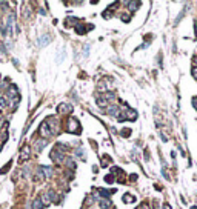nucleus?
<instances>
[{
    "instance_id": "f257e3e1",
    "label": "nucleus",
    "mask_w": 197,
    "mask_h": 209,
    "mask_svg": "<svg viewBox=\"0 0 197 209\" xmlns=\"http://www.w3.org/2000/svg\"><path fill=\"white\" fill-rule=\"evenodd\" d=\"M68 132H75V134H80V131H82V128H80V123H79V120L75 118V117H71L68 120Z\"/></svg>"
},
{
    "instance_id": "f03ea898",
    "label": "nucleus",
    "mask_w": 197,
    "mask_h": 209,
    "mask_svg": "<svg viewBox=\"0 0 197 209\" xmlns=\"http://www.w3.org/2000/svg\"><path fill=\"white\" fill-rule=\"evenodd\" d=\"M40 171L43 172V175H45V179H49V177L52 175V169L49 166H40Z\"/></svg>"
},
{
    "instance_id": "7ed1b4c3",
    "label": "nucleus",
    "mask_w": 197,
    "mask_h": 209,
    "mask_svg": "<svg viewBox=\"0 0 197 209\" xmlns=\"http://www.w3.org/2000/svg\"><path fill=\"white\" fill-rule=\"evenodd\" d=\"M109 108L106 109V112H108L109 115H113V117H117L119 115V109H117V106H114V105H108Z\"/></svg>"
},
{
    "instance_id": "20e7f679",
    "label": "nucleus",
    "mask_w": 197,
    "mask_h": 209,
    "mask_svg": "<svg viewBox=\"0 0 197 209\" xmlns=\"http://www.w3.org/2000/svg\"><path fill=\"white\" fill-rule=\"evenodd\" d=\"M71 111H73V106H69V105H60L59 106V112L60 114H69Z\"/></svg>"
},
{
    "instance_id": "39448f33",
    "label": "nucleus",
    "mask_w": 197,
    "mask_h": 209,
    "mask_svg": "<svg viewBox=\"0 0 197 209\" xmlns=\"http://www.w3.org/2000/svg\"><path fill=\"white\" fill-rule=\"evenodd\" d=\"M49 40H51V37H49V35L46 34V35H43V37H40V39L37 40V45H39L40 48H42V46H45V45H46V43L49 42Z\"/></svg>"
},
{
    "instance_id": "423d86ee",
    "label": "nucleus",
    "mask_w": 197,
    "mask_h": 209,
    "mask_svg": "<svg viewBox=\"0 0 197 209\" xmlns=\"http://www.w3.org/2000/svg\"><path fill=\"white\" fill-rule=\"evenodd\" d=\"M43 206H45V204H43V202H42V198H40V197H37L33 202V209H43Z\"/></svg>"
},
{
    "instance_id": "0eeeda50",
    "label": "nucleus",
    "mask_w": 197,
    "mask_h": 209,
    "mask_svg": "<svg viewBox=\"0 0 197 209\" xmlns=\"http://www.w3.org/2000/svg\"><path fill=\"white\" fill-rule=\"evenodd\" d=\"M45 198H46L48 200V202H57V195H56V192H54V191H48V192H46V197H45Z\"/></svg>"
},
{
    "instance_id": "6e6552de",
    "label": "nucleus",
    "mask_w": 197,
    "mask_h": 209,
    "mask_svg": "<svg viewBox=\"0 0 197 209\" xmlns=\"http://www.w3.org/2000/svg\"><path fill=\"white\" fill-rule=\"evenodd\" d=\"M45 146H46V140H45V139L35 141V151H37V152H40V151H42Z\"/></svg>"
},
{
    "instance_id": "1a4fd4ad",
    "label": "nucleus",
    "mask_w": 197,
    "mask_h": 209,
    "mask_svg": "<svg viewBox=\"0 0 197 209\" xmlns=\"http://www.w3.org/2000/svg\"><path fill=\"white\" fill-rule=\"evenodd\" d=\"M28 157H29V146H25V148L22 149V157H20V160L28 158Z\"/></svg>"
},
{
    "instance_id": "9d476101",
    "label": "nucleus",
    "mask_w": 197,
    "mask_h": 209,
    "mask_svg": "<svg viewBox=\"0 0 197 209\" xmlns=\"http://www.w3.org/2000/svg\"><path fill=\"white\" fill-rule=\"evenodd\" d=\"M99 203H100L102 209H109L111 208V203L108 202V200H99Z\"/></svg>"
},
{
    "instance_id": "9b49d317",
    "label": "nucleus",
    "mask_w": 197,
    "mask_h": 209,
    "mask_svg": "<svg viewBox=\"0 0 197 209\" xmlns=\"http://www.w3.org/2000/svg\"><path fill=\"white\" fill-rule=\"evenodd\" d=\"M66 164H68V168H69V169H74V168H75V163L73 162V158H68V160H66Z\"/></svg>"
},
{
    "instance_id": "f8f14e48",
    "label": "nucleus",
    "mask_w": 197,
    "mask_h": 209,
    "mask_svg": "<svg viewBox=\"0 0 197 209\" xmlns=\"http://www.w3.org/2000/svg\"><path fill=\"white\" fill-rule=\"evenodd\" d=\"M75 31H77L79 34H85V32H83V31H85V26H82V25L75 26Z\"/></svg>"
},
{
    "instance_id": "ddd939ff",
    "label": "nucleus",
    "mask_w": 197,
    "mask_h": 209,
    "mask_svg": "<svg viewBox=\"0 0 197 209\" xmlns=\"http://www.w3.org/2000/svg\"><path fill=\"white\" fill-rule=\"evenodd\" d=\"M134 197H131V195H123V202H134Z\"/></svg>"
},
{
    "instance_id": "4468645a",
    "label": "nucleus",
    "mask_w": 197,
    "mask_h": 209,
    "mask_svg": "<svg viewBox=\"0 0 197 209\" xmlns=\"http://www.w3.org/2000/svg\"><path fill=\"white\" fill-rule=\"evenodd\" d=\"M105 181H106V183H113V181H114V177H113V175H106V177H105Z\"/></svg>"
},
{
    "instance_id": "2eb2a0df",
    "label": "nucleus",
    "mask_w": 197,
    "mask_h": 209,
    "mask_svg": "<svg viewBox=\"0 0 197 209\" xmlns=\"http://www.w3.org/2000/svg\"><path fill=\"white\" fill-rule=\"evenodd\" d=\"M129 134H131V129H123L122 131V135H125V137H128Z\"/></svg>"
},
{
    "instance_id": "dca6fc26",
    "label": "nucleus",
    "mask_w": 197,
    "mask_h": 209,
    "mask_svg": "<svg viewBox=\"0 0 197 209\" xmlns=\"http://www.w3.org/2000/svg\"><path fill=\"white\" fill-rule=\"evenodd\" d=\"M192 103H194V108L197 109V97H192Z\"/></svg>"
},
{
    "instance_id": "f3484780",
    "label": "nucleus",
    "mask_w": 197,
    "mask_h": 209,
    "mask_svg": "<svg viewBox=\"0 0 197 209\" xmlns=\"http://www.w3.org/2000/svg\"><path fill=\"white\" fill-rule=\"evenodd\" d=\"M192 75H194V78L197 80V68H194V69H192Z\"/></svg>"
},
{
    "instance_id": "a211bd4d",
    "label": "nucleus",
    "mask_w": 197,
    "mask_h": 209,
    "mask_svg": "<svg viewBox=\"0 0 197 209\" xmlns=\"http://www.w3.org/2000/svg\"><path fill=\"white\" fill-rule=\"evenodd\" d=\"M165 209H171V208H169V206H168V204H166V206H165Z\"/></svg>"
},
{
    "instance_id": "6ab92c4d",
    "label": "nucleus",
    "mask_w": 197,
    "mask_h": 209,
    "mask_svg": "<svg viewBox=\"0 0 197 209\" xmlns=\"http://www.w3.org/2000/svg\"><path fill=\"white\" fill-rule=\"evenodd\" d=\"M191 209H197V206H192V208H191Z\"/></svg>"
},
{
    "instance_id": "aec40b11",
    "label": "nucleus",
    "mask_w": 197,
    "mask_h": 209,
    "mask_svg": "<svg viewBox=\"0 0 197 209\" xmlns=\"http://www.w3.org/2000/svg\"><path fill=\"white\" fill-rule=\"evenodd\" d=\"M142 209H148V208H146V206H143V208H142Z\"/></svg>"
},
{
    "instance_id": "412c9836",
    "label": "nucleus",
    "mask_w": 197,
    "mask_h": 209,
    "mask_svg": "<svg viewBox=\"0 0 197 209\" xmlns=\"http://www.w3.org/2000/svg\"><path fill=\"white\" fill-rule=\"evenodd\" d=\"M194 62H196V63H197V59H196V60H194Z\"/></svg>"
}]
</instances>
